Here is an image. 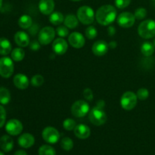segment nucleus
Listing matches in <instances>:
<instances>
[{
    "label": "nucleus",
    "mask_w": 155,
    "mask_h": 155,
    "mask_svg": "<svg viewBox=\"0 0 155 155\" xmlns=\"http://www.w3.org/2000/svg\"><path fill=\"white\" fill-rule=\"evenodd\" d=\"M153 44H154V48H155V39H154V43H153Z\"/></svg>",
    "instance_id": "49530a36"
},
{
    "label": "nucleus",
    "mask_w": 155,
    "mask_h": 155,
    "mask_svg": "<svg viewBox=\"0 0 155 155\" xmlns=\"http://www.w3.org/2000/svg\"><path fill=\"white\" fill-rule=\"evenodd\" d=\"M55 31L51 27H45L41 29L38 35V39L42 45H48L51 43L54 39Z\"/></svg>",
    "instance_id": "6e6552de"
},
{
    "label": "nucleus",
    "mask_w": 155,
    "mask_h": 155,
    "mask_svg": "<svg viewBox=\"0 0 155 155\" xmlns=\"http://www.w3.org/2000/svg\"><path fill=\"white\" fill-rule=\"evenodd\" d=\"M95 18L98 24L103 26H107L111 24L116 19L117 10L110 5H105L97 10Z\"/></svg>",
    "instance_id": "f257e3e1"
},
{
    "label": "nucleus",
    "mask_w": 155,
    "mask_h": 155,
    "mask_svg": "<svg viewBox=\"0 0 155 155\" xmlns=\"http://www.w3.org/2000/svg\"><path fill=\"white\" fill-rule=\"evenodd\" d=\"M154 1H155V0H154Z\"/></svg>",
    "instance_id": "de8ad7c7"
},
{
    "label": "nucleus",
    "mask_w": 155,
    "mask_h": 155,
    "mask_svg": "<svg viewBox=\"0 0 155 155\" xmlns=\"http://www.w3.org/2000/svg\"><path fill=\"white\" fill-rule=\"evenodd\" d=\"M76 127H77V123H76L75 120L71 119V118H68V119H66L63 122L64 129L68 130V131L74 130Z\"/></svg>",
    "instance_id": "c756f323"
},
{
    "label": "nucleus",
    "mask_w": 155,
    "mask_h": 155,
    "mask_svg": "<svg viewBox=\"0 0 155 155\" xmlns=\"http://www.w3.org/2000/svg\"><path fill=\"white\" fill-rule=\"evenodd\" d=\"M44 140L49 144H55L60 139V133L55 128L51 127H45L42 133Z\"/></svg>",
    "instance_id": "1a4fd4ad"
},
{
    "label": "nucleus",
    "mask_w": 155,
    "mask_h": 155,
    "mask_svg": "<svg viewBox=\"0 0 155 155\" xmlns=\"http://www.w3.org/2000/svg\"><path fill=\"white\" fill-rule=\"evenodd\" d=\"M71 1H74V2H78V1H81V0H71Z\"/></svg>",
    "instance_id": "a18cd8bd"
},
{
    "label": "nucleus",
    "mask_w": 155,
    "mask_h": 155,
    "mask_svg": "<svg viewBox=\"0 0 155 155\" xmlns=\"http://www.w3.org/2000/svg\"><path fill=\"white\" fill-rule=\"evenodd\" d=\"M12 45L8 39L6 38H0V54L8 55L12 52Z\"/></svg>",
    "instance_id": "412c9836"
},
{
    "label": "nucleus",
    "mask_w": 155,
    "mask_h": 155,
    "mask_svg": "<svg viewBox=\"0 0 155 155\" xmlns=\"http://www.w3.org/2000/svg\"><path fill=\"white\" fill-rule=\"evenodd\" d=\"M40 48V42H38L37 41H33L32 42H30V48L32 50H34V51H36V50L39 49Z\"/></svg>",
    "instance_id": "58836bf2"
},
{
    "label": "nucleus",
    "mask_w": 155,
    "mask_h": 155,
    "mask_svg": "<svg viewBox=\"0 0 155 155\" xmlns=\"http://www.w3.org/2000/svg\"><path fill=\"white\" fill-rule=\"evenodd\" d=\"M13 82L15 86L19 89H26L29 86L28 78L26 75L23 74H18L15 76L13 79Z\"/></svg>",
    "instance_id": "a211bd4d"
},
{
    "label": "nucleus",
    "mask_w": 155,
    "mask_h": 155,
    "mask_svg": "<svg viewBox=\"0 0 155 155\" xmlns=\"http://www.w3.org/2000/svg\"><path fill=\"white\" fill-rule=\"evenodd\" d=\"M115 5L120 9H124L130 5L131 0H115Z\"/></svg>",
    "instance_id": "c9c22d12"
},
{
    "label": "nucleus",
    "mask_w": 155,
    "mask_h": 155,
    "mask_svg": "<svg viewBox=\"0 0 155 155\" xmlns=\"http://www.w3.org/2000/svg\"><path fill=\"white\" fill-rule=\"evenodd\" d=\"M107 33H108V34L110 35V36H114V35L115 34V33H116L115 27H113V26H110V27H108V29H107Z\"/></svg>",
    "instance_id": "ea45409f"
},
{
    "label": "nucleus",
    "mask_w": 155,
    "mask_h": 155,
    "mask_svg": "<svg viewBox=\"0 0 155 155\" xmlns=\"http://www.w3.org/2000/svg\"><path fill=\"white\" fill-rule=\"evenodd\" d=\"M18 144L24 148H29L35 143V139L33 135L30 133H24L18 138Z\"/></svg>",
    "instance_id": "f3484780"
},
{
    "label": "nucleus",
    "mask_w": 155,
    "mask_h": 155,
    "mask_svg": "<svg viewBox=\"0 0 155 155\" xmlns=\"http://www.w3.org/2000/svg\"><path fill=\"white\" fill-rule=\"evenodd\" d=\"M32 24H33V21H32L31 17H30L27 15H22L18 19V25L22 29L30 28Z\"/></svg>",
    "instance_id": "b1692460"
},
{
    "label": "nucleus",
    "mask_w": 155,
    "mask_h": 155,
    "mask_svg": "<svg viewBox=\"0 0 155 155\" xmlns=\"http://www.w3.org/2000/svg\"><path fill=\"white\" fill-rule=\"evenodd\" d=\"M136 18L133 14L130 12H123L118 16L117 23L118 25L124 28H130L134 25Z\"/></svg>",
    "instance_id": "9d476101"
},
{
    "label": "nucleus",
    "mask_w": 155,
    "mask_h": 155,
    "mask_svg": "<svg viewBox=\"0 0 155 155\" xmlns=\"http://www.w3.org/2000/svg\"><path fill=\"white\" fill-rule=\"evenodd\" d=\"M39 9L43 15H51L54 9V0H40L39 2Z\"/></svg>",
    "instance_id": "2eb2a0df"
},
{
    "label": "nucleus",
    "mask_w": 155,
    "mask_h": 155,
    "mask_svg": "<svg viewBox=\"0 0 155 155\" xmlns=\"http://www.w3.org/2000/svg\"><path fill=\"white\" fill-rule=\"evenodd\" d=\"M5 130L11 136H18L23 130L22 123L17 119L10 120L6 124Z\"/></svg>",
    "instance_id": "9b49d317"
},
{
    "label": "nucleus",
    "mask_w": 155,
    "mask_h": 155,
    "mask_svg": "<svg viewBox=\"0 0 155 155\" xmlns=\"http://www.w3.org/2000/svg\"><path fill=\"white\" fill-rule=\"evenodd\" d=\"M90 111L89 104L83 100L76 101L71 106V113L75 117H83Z\"/></svg>",
    "instance_id": "39448f33"
},
{
    "label": "nucleus",
    "mask_w": 155,
    "mask_h": 155,
    "mask_svg": "<svg viewBox=\"0 0 155 155\" xmlns=\"http://www.w3.org/2000/svg\"><path fill=\"white\" fill-rule=\"evenodd\" d=\"M56 33L59 37L64 38L69 35V30L66 26H60L56 29Z\"/></svg>",
    "instance_id": "72a5a7b5"
},
{
    "label": "nucleus",
    "mask_w": 155,
    "mask_h": 155,
    "mask_svg": "<svg viewBox=\"0 0 155 155\" xmlns=\"http://www.w3.org/2000/svg\"><path fill=\"white\" fill-rule=\"evenodd\" d=\"M109 45L105 41L98 40L95 42L92 45V52L96 56H103L107 52Z\"/></svg>",
    "instance_id": "4468645a"
},
{
    "label": "nucleus",
    "mask_w": 155,
    "mask_h": 155,
    "mask_svg": "<svg viewBox=\"0 0 155 155\" xmlns=\"http://www.w3.org/2000/svg\"><path fill=\"white\" fill-rule=\"evenodd\" d=\"M68 41L71 45H72V47L75 48H83L86 43L83 35L79 32H74L71 33L68 37Z\"/></svg>",
    "instance_id": "f8f14e48"
},
{
    "label": "nucleus",
    "mask_w": 155,
    "mask_h": 155,
    "mask_svg": "<svg viewBox=\"0 0 155 155\" xmlns=\"http://www.w3.org/2000/svg\"><path fill=\"white\" fill-rule=\"evenodd\" d=\"M74 134L78 139H86L90 136V128L85 124H79L74 129Z\"/></svg>",
    "instance_id": "dca6fc26"
},
{
    "label": "nucleus",
    "mask_w": 155,
    "mask_h": 155,
    "mask_svg": "<svg viewBox=\"0 0 155 155\" xmlns=\"http://www.w3.org/2000/svg\"><path fill=\"white\" fill-rule=\"evenodd\" d=\"M30 83H31L32 86H36V87H39L41 86L44 83V78L42 75H39V74H36L34 75L31 78L30 80Z\"/></svg>",
    "instance_id": "7c9ffc66"
},
{
    "label": "nucleus",
    "mask_w": 155,
    "mask_h": 155,
    "mask_svg": "<svg viewBox=\"0 0 155 155\" xmlns=\"http://www.w3.org/2000/svg\"><path fill=\"white\" fill-rule=\"evenodd\" d=\"M138 33L143 39H151L155 36V21L151 19L145 20L139 24Z\"/></svg>",
    "instance_id": "f03ea898"
},
{
    "label": "nucleus",
    "mask_w": 155,
    "mask_h": 155,
    "mask_svg": "<svg viewBox=\"0 0 155 155\" xmlns=\"http://www.w3.org/2000/svg\"><path fill=\"white\" fill-rule=\"evenodd\" d=\"M0 155H5L4 153L2 152V151H0Z\"/></svg>",
    "instance_id": "c03bdc74"
},
{
    "label": "nucleus",
    "mask_w": 155,
    "mask_h": 155,
    "mask_svg": "<svg viewBox=\"0 0 155 155\" xmlns=\"http://www.w3.org/2000/svg\"><path fill=\"white\" fill-rule=\"evenodd\" d=\"M78 18L74 15H67L66 18H64V24L68 28L74 29L78 26Z\"/></svg>",
    "instance_id": "4be33fe9"
},
{
    "label": "nucleus",
    "mask_w": 155,
    "mask_h": 155,
    "mask_svg": "<svg viewBox=\"0 0 155 155\" xmlns=\"http://www.w3.org/2000/svg\"><path fill=\"white\" fill-rule=\"evenodd\" d=\"M77 17L79 21L84 25H89L95 21V12L89 6H82L77 10Z\"/></svg>",
    "instance_id": "20e7f679"
},
{
    "label": "nucleus",
    "mask_w": 155,
    "mask_h": 155,
    "mask_svg": "<svg viewBox=\"0 0 155 155\" xmlns=\"http://www.w3.org/2000/svg\"><path fill=\"white\" fill-rule=\"evenodd\" d=\"M61 146L64 151H71L74 148V142L69 137H64L61 141Z\"/></svg>",
    "instance_id": "c85d7f7f"
},
{
    "label": "nucleus",
    "mask_w": 155,
    "mask_h": 155,
    "mask_svg": "<svg viewBox=\"0 0 155 155\" xmlns=\"http://www.w3.org/2000/svg\"><path fill=\"white\" fill-rule=\"evenodd\" d=\"M14 141L9 136L5 135L0 138V148L5 152H9L13 149Z\"/></svg>",
    "instance_id": "aec40b11"
},
{
    "label": "nucleus",
    "mask_w": 155,
    "mask_h": 155,
    "mask_svg": "<svg viewBox=\"0 0 155 155\" xmlns=\"http://www.w3.org/2000/svg\"><path fill=\"white\" fill-rule=\"evenodd\" d=\"M6 120V111L5 109L0 105V128L3 127L5 124Z\"/></svg>",
    "instance_id": "e433bc0d"
},
{
    "label": "nucleus",
    "mask_w": 155,
    "mask_h": 155,
    "mask_svg": "<svg viewBox=\"0 0 155 155\" xmlns=\"http://www.w3.org/2000/svg\"><path fill=\"white\" fill-rule=\"evenodd\" d=\"M2 5V0H0V8H1Z\"/></svg>",
    "instance_id": "37998d69"
},
{
    "label": "nucleus",
    "mask_w": 155,
    "mask_h": 155,
    "mask_svg": "<svg viewBox=\"0 0 155 155\" xmlns=\"http://www.w3.org/2000/svg\"><path fill=\"white\" fill-rule=\"evenodd\" d=\"M13 61L8 57L0 58V76L3 78H9L14 73Z\"/></svg>",
    "instance_id": "0eeeda50"
},
{
    "label": "nucleus",
    "mask_w": 155,
    "mask_h": 155,
    "mask_svg": "<svg viewBox=\"0 0 155 155\" xmlns=\"http://www.w3.org/2000/svg\"><path fill=\"white\" fill-rule=\"evenodd\" d=\"M89 119L93 125L99 127L105 124L107 120V117L102 107L96 106L91 109L89 111Z\"/></svg>",
    "instance_id": "7ed1b4c3"
},
{
    "label": "nucleus",
    "mask_w": 155,
    "mask_h": 155,
    "mask_svg": "<svg viewBox=\"0 0 155 155\" xmlns=\"http://www.w3.org/2000/svg\"><path fill=\"white\" fill-rule=\"evenodd\" d=\"M14 155H27V154L24 150H19V151H17Z\"/></svg>",
    "instance_id": "a19ab883"
},
{
    "label": "nucleus",
    "mask_w": 155,
    "mask_h": 155,
    "mask_svg": "<svg viewBox=\"0 0 155 155\" xmlns=\"http://www.w3.org/2000/svg\"><path fill=\"white\" fill-rule=\"evenodd\" d=\"M136 95H137V98H139V100H142V101H144V100L147 99L149 96V92L147 89L145 88H141L139 90L137 91V93H136Z\"/></svg>",
    "instance_id": "473e14b6"
},
{
    "label": "nucleus",
    "mask_w": 155,
    "mask_h": 155,
    "mask_svg": "<svg viewBox=\"0 0 155 155\" xmlns=\"http://www.w3.org/2000/svg\"><path fill=\"white\" fill-rule=\"evenodd\" d=\"M11 101V93L5 87H0V104H8Z\"/></svg>",
    "instance_id": "a878e982"
},
{
    "label": "nucleus",
    "mask_w": 155,
    "mask_h": 155,
    "mask_svg": "<svg viewBox=\"0 0 155 155\" xmlns=\"http://www.w3.org/2000/svg\"><path fill=\"white\" fill-rule=\"evenodd\" d=\"M64 21V17L63 14L61 13V12H52L50 15L49 21L53 25H59V24H62Z\"/></svg>",
    "instance_id": "393cba45"
},
{
    "label": "nucleus",
    "mask_w": 155,
    "mask_h": 155,
    "mask_svg": "<svg viewBox=\"0 0 155 155\" xmlns=\"http://www.w3.org/2000/svg\"><path fill=\"white\" fill-rule=\"evenodd\" d=\"M68 48V42L63 38H58L53 42L52 50L56 54L63 55L67 52Z\"/></svg>",
    "instance_id": "ddd939ff"
},
{
    "label": "nucleus",
    "mask_w": 155,
    "mask_h": 155,
    "mask_svg": "<svg viewBox=\"0 0 155 155\" xmlns=\"http://www.w3.org/2000/svg\"><path fill=\"white\" fill-rule=\"evenodd\" d=\"M85 34H86V36L89 39H95V37L98 35V31H97L96 28L93 26H90V27H87L85 31Z\"/></svg>",
    "instance_id": "2f4dec72"
},
{
    "label": "nucleus",
    "mask_w": 155,
    "mask_h": 155,
    "mask_svg": "<svg viewBox=\"0 0 155 155\" xmlns=\"http://www.w3.org/2000/svg\"><path fill=\"white\" fill-rule=\"evenodd\" d=\"M137 95L133 92H126L120 98V105L124 110H131L137 104Z\"/></svg>",
    "instance_id": "423d86ee"
},
{
    "label": "nucleus",
    "mask_w": 155,
    "mask_h": 155,
    "mask_svg": "<svg viewBox=\"0 0 155 155\" xmlns=\"http://www.w3.org/2000/svg\"><path fill=\"white\" fill-rule=\"evenodd\" d=\"M55 150L54 148L48 145H42L39 148V155H55Z\"/></svg>",
    "instance_id": "cd10ccee"
},
{
    "label": "nucleus",
    "mask_w": 155,
    "mask_h": 155,
    "mask_svg": "<svg viewBox=\"0 0 155 155\" xmlns=\"http://www.w3.org/2000/svg\"><path fill=\"white\" fill-rule=\"evenodd\" d=\"M83 95H84V98L87 101H92L93 100V93H92V91L89 88H86V89H84Z\"/></svg>",
    "instance_id": "4c0bfd02"
},
{
    "label": "nucleus",
    "mask_w": 155,
    "mask_h": 155,
    "mask_svg": "<svg viewBox=\"0 0 155 155\" xmlns=\"http://www.w3.org/2000/svg\"><path fill=\"white\" fill-rule=\"evenodd\" d=\"M135 18L137 20H142L146 17L147 10L144 8H139L135 12Z\"/></svg>",
    "instance_id": "f704fd0d"
},
{
    "label": "nucleus",
    "mask_w": 155,
    "mask_h": 155,
    "mask_svg": "<svg viewBox=\"0 0 155 155\" xmlns=\"http://www.w3.org/2000/svg\"><path fill=\"white\" fill-rule=\"evenodd\" d=\"M141 51L143 55L146 56V57H150L154 52V44L150 42H145L144 43H142V46H141Z\"/></svg>",
    "instance_id": "5701e85b"
},
{
    "label": "nucleus",
    "mask_w": 155,
    "mask_h": 155,
    "mask_svg": "<svg viewBox=\"0 0 155 155\" xmlns=\"http://www.w3.org/2000/svg\"><path fill=\"white\" fill-rule=\"evenodd\" d=\"M12 60L15 61H21L25 57V52L21 48H16L13 49L11 53Z\"/></svg>",
    "instance_id": "bb28decb"
},
{
    "label": "nucleus",
    "mask_w": 155,
    "mask_h": 155,
    "mask_svg": "<svg viewBox=\"0 0 155 155\" xmlns=\"http://www.w3.org/2000/svg\"><path fill=\"white\" fill-rule=\"evenodd\" d=\"M108 45L110 48H116L117 45V44L116 42L113 41V42H110V43L108 44Z\"/></svg>",
    "instance_id": "79ce46f5"
},
{
    "label": "nucleus",
    "mask_w": 155,
    "mask_h": 155,
    "mask_svg": "<svg viewBox=\"0 0 155 155\" xmlns=\"http://www.w3.org/2000/svg\"><path fill=\"white\" fill-rule=\"evenodd\" d=\"M15 43L20 47H27L30 44V38L27 33L24 31H18L15 35Z\"/></svg>",
    "instance_id": "6ab92c4d"
}]
</instances>
